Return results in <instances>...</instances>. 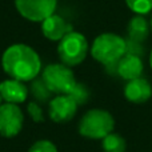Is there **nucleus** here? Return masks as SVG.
I'll return each mask as SVG.
<instances>
[{"label":"nucleus","mask_w":152,"mask_h":152,"mask_svg":"<svg viewBox=\"0 0 152 152\" xmlns=\"http://www.w3.org/2000/svg\"><path fill=\"white\" fill-rule=\"evenodd\" d=\"M4 72L11 79L31 81L39 76L42 61L34 48L26 44H13L4 51L1 58Z\"/></svg>","instance_id":"obj_1"},{"label":"nucleus","mask_w":152,"mask_h":152,"mask_svg":"<svg viewBox=\"0 0 152 152\" xmlns=\"http://www.w3.org/2000/svg\"><path fill=\"white\" fill-rule=\"evenodd\" d=\"M91 55L105 67L116 64L126 55V39L116 34H102L94 40Z\"/></svg>","instance_id":"obj_2"},{"label":"nucleus","mask_w":152,"mask_h":152,"mask_svg":"<svg viewBox=\"0 0 152 152\" xmlns=\"http://www.w3.org/2000/svg\"><path fill=\"white\" fill-rule=\"evenodd\" d=\"M113 127L115 120L110 112L104 110H91L81 118L79 132L89 139H104L112 132Z\"/></svg>","instance_id":"obj_3"},{"label":"nucleus","mask_w":152,"mask_h":152,"mask_svg":"<svg viewBox=\"0 0 152 152\" xmlns=\"http://www.w3.org/2000/svg\"><path fill=\"white\" fill-rule=\"evenodd\" d=\"M58 53L63 64L75 67L86 59L88 53V42L80 32L71 31L59 42Z\"/></svg>","instance_id":"obj_4"},{"label":"nucleus","mask_w":152,"mask_h":152,"mask_svg":"<svg viewBox=\"0 0 152 152\" xmlns=\"http://www.w3.org/2000/svg\"><path fill=\"white\" fill-rule=\"evenodd\" d=\"M42 80L51 92L59 95L68 94L75 86L76 79L72 69L66 64H50L43 69Z\"/></svg>","instance_id":"obj_5"},{"label":"nucleus","mask_w":152,"mask_h":152,"mask_svg":"<svg viewBox=\"0 0 152 152\" xmlns=\"http://www.w3.org/2000/svg\"><path fill=\"white\" fill-rule=\"evenodd\" d=\"M15 5L24 19L42 23L55 13L58 0H15Z\"/></svg>","instance_id":"obj_6"},{"label":"nucleus","mask_w":152,"mask_h":152,"mask_svg":"<svg viewBox=\"0 0 152 152\" xmlns=\"http://www.w3.org/2000/svg\"><path fill=\"white\" fill-rule=\"evenodd\" d=\"M24 116L18 104L0 105V135L4 137H13L21 131Z\"/></svg>","instance_id":"obj_7"},{"label":"nucleus","mask_w":152,"mask_h":152,"mask_svg":"<svg viewBox=\"0 0 152 152\" xmlns=\"http://www.w3.org/2000/svg\"><path fill=\"white\" fill-rule=\"evenodd\" d=\"M110 74H118L124 80H134V79L140 77L144 69V64L140 56L136 55H126L120 59L116 64L113 66L105 67Z\"/></svg>","instance_id":"obj_8"},{"label":"nucleus","mask_w":152,"mask_h":152,"mask_svg":"<svg viewBox=\"0 0 152 152\" xmlns=\"http://www.w3.org/2000/svg\"><path fill=\"white\" fill-rule=\"evenodd\" d=\"M77 111V104L69 95H58L50 102L48 113L50 118L56 123H66L75 116Z\"/></svg>","instance_id":"obj_9"},{"label":"nucleus","mask_w":152,"mask_h":152,"mask_svg":"<svg viewBox=\"0 0 152 152\" xmlns=\"http://www.w3.org/2000/svg\"><path fill=\"white\" fill-rule=\"evenodd\" d=\"M74 31L72 26L67 23L61 16L59 15H51L45 20L42 21V32L47 39L52 42H60L68 32Z\"/></svg>","instance_id":"obj_10"},{"label":"nucleus","mask_w":152,"mask_h":152,"mask_svg":"<svg viewBox=\"0 0 152 152\" xmlns=\"http://www.w3.org/2000/svg\"><path fill=\"white\" fill-rule=\"evenodd\" d=\"M28 88L20 80L8 79L0 83V96L5 103L19 104L27 100L28 97Z\"/></svg>","instance_id":"obj_11"},{"label":"nucleus","mask_w":152,"mask_h":152,"mask_svg":"<svg viewBox=\"0 0 152 152\" xmlns=\"http://www.w3.org/2000/svg\"><path fill=\"white\" fill-rule=\"evenodd\" d=\"M124 95H126L127 100L140 104V103L147 102L152 96V87L147 79L137 77L127 83L126 88H124Z\"/></svg>","instance_id":"obj_12"},{"label":"nucleus","mask_w":152,"mask_h":152,"mask_svg":"<svg viewBox=\"0 0 152 152\" xmlns=\"http://www.w3.org/2000/svg\"><path fill=\"white\" fill-rule=\"evenodd\" d=\"M151 31V26L147 21V19L143 15H136L129 20L127 32H128V39H132L135 42L143 43L148 37Z\"/></svg>","instance_id":"obj_13"},{"label":"nucleus","mask_w":152,"mask_h":152,"mask_svg":"<svg viewBox=\"0 0 152 152\" xmlns=\"http://www.w3.org/2000/svg\"><path fill=\"white\" fill-rule=\"evenodd\" d=\"M102 145L104 152H126V140L118 134H112L102 139Z\"/></svg>","instance_id":"obj_14"},{"label":"nucleus","mask_w":152,"mask_h":152,"mask_svg":"<svg viewBox=\"0 0 152 152\" xmlns=\"http://www.w3.org/2000/svg\"><path fill=\"white\" fill-rule=\"evenodd\" d=\"M67 95H69V96H71L72 99L76 102V104L77 105H81V104H84V103L88 102L89 91H88V88H87L84 84L77 83V81H76L75 86L72 87L71 91H69Z\"/></svg>","instance_id":"obj_15"},{"label":"nucleus","mask_w":152,"mask_h":152,"mask_svg":"<svg viewBox=\"0 0 152 152\" xmlns=\"http://www.w3.org/2000/svg\"><path fill=\"white\" fill-rule=\"evenodd\" d=\"M31 89H32L34 96L36 97V100H39V102H47L48 97H50L51 94H52L42 79H40V80H35L34 79V83H32Z\"/></svg>","instance_id":"obj_16"},{"label":"nucleus","mask_w":152,"mask_h":152,"mask_svg":"<svg viewBox=\"0 0 152 152\" xmlns=\"http://www.w3.org/2000/svg\"><path fill=\"white\" fill-rule=\"evenodd\" d=\"M131 11L137 15H145L152 11V0H126Z\"/></svg>","instance_id":"obj_17"},{"label":"nucleus","mask_w":152,"mask_h":152,"mask_svg":"<svg viewBox=\"0 0 152 152\" xmlns=\"http://www.w3.org/2000/svg\"><path fill=\"white\" fill-rule=\"evenodd\" d=\"M28 152H58V148L50 140H37Z\"/></svg>","instance_id":"obj_18"},{"label":"nucleus","mask_w":152,"mask_h":152,"mask_svg":"<svg viewBox=\"0 0 152 152\" xmlns=\"http://www.w3.org/2000/svg\"><path fill=\"white\" fill-rule=\"evenodd\" d=\"M27 111H28L29 116L32 118V120L36 121V123H40V121L44 120V116H43V111L40 108V105L37 104L36 102H31L27 105Z\"/></svg>","instance_id":"obj_19"},{"label":"nucleus","mask_w":152,"mask_h":152,"mask_svg":"<svg viewBox=\"0 0 152 152\" xmlns=\"http://www.w3.org/2000/svg\"><path fill=\"white\" fill-rule=\"evenodd\" d=\"M143 52H144V48L142 47V43L135 42V40H132V39L126 40V53L140 56Z\"/></svg>","instance_id":"obj_20"},{"label":"nucleus","mask_w":152,"mask_h":152,"mask_svg":"<svg viewBox=\"0 0 152 152\" xmlns=\"http://www.w3.org/2000/svg\"><path fill=\"white\" fill-rule=\"evenodd\" d=\"M150 64H151V68H152V52H151V55H150Z\"/></svg>","instance_id":"obj_21"},{"label":"nucleus","mask_w":152,"mask_h":152,"mask_svg":"<svg viewBox=\"0 0 152 152\" xmlns=\"http://www.w3.org/2000/svg\"><path fill=\"white\" fill-rule=\"evenodd\" d=\"M150 26H151V31H152V18H151V23H150Z\"/></svg>","instance_id":"obj_22"},{"label":"nucleus","mask_w":152,"mask_h":152,"mask_svg":"<svg viewBox=\"0 0 152 152\" xmlns=\"http://www.w3.org/2000/svg\"><path fill=\"white\" fill-rule=\"evenodd\" d=\"M0 102H1V96H0Z\"/></svg>","instance_id":"obj_23"}]
</instances>
